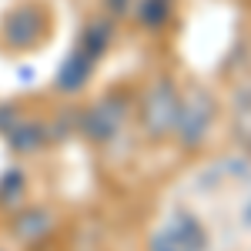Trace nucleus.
I'll return each instance as SVG.
<instances>
[{
    "label": "nucleus",
    "instance_id": "3",
    "mask_svg": "<svg viewBox=\"0 0 251 251\" xmlns=\"http://www.w3.org/2000/svg\"><path fill=\"white\" fill-rule=\"evenodd\" d=\"M0 37L10 50H34L47 37V10L40 3H17L0 20Z\"/></svg>",
    "mask_w": 251,
    "mask_h": 251
},
{
    "label": "nucleus",
    "instance_id": "14",
    "mask_svg": "<svg viewBox=\"0 0 251 251\" xmlns=\"http://www.w3.org/2000/svg\"><path fill=\"white\" fill-rule=\"evenodd\" d=\"M234 107L238 111H251V77L234 87Z\"/></svg>",
    "mask_w": 251,
    "mask_h": 251
},
{
    "label": "nucleus",
    "instance_id": "11",
    "mask_svg": "<svg viewBox=\"0 0 251 251\" xmlns=\"http://www.w3.org/2000/svg\"><path fill=\"white\" fill-rule=\"evenodd\" d=\"M27 194V181H24V171L10 168V171L0 174V208H17Z\"/></svg>",
    "mask_w": 251,
    "mask_h": 251
},
{
    "label": "nucleus",
    "instance_id": "9",
    "mask_svg": "<svg viewBox=\"0 0 251 251\" xmlns=\"http://www.w3.org/2000/svg\"><path fill=\"white\" fill-rule=\"evenodd\" d=\"M114 44V20L111 17H97L91 20L87 27H84V34H80V50H87L94 60H100L107 54V47Z\"/></svg>",
    "mask_w": 251,
    "mask_h": 251
},
{
    "label": "nucleus",
    "instance_id": "2",
    "mask_svg": "<svg viewBox=\"0 0 251 251\" xmlns=\"http://www.w3.org/2000/svg\"><path fill=\"white\" fill-rule=\"evenodd\" d=\"M218 117V100H214L204 87H191L181 97V111H177V124H174V137L184 151H194L204 144V137L211 134V124Z\"/></svg>",
    "mask_w": 251,
    "mask_h": 251
},
{
    "label": "nucleus",
    "instance_id": "6",
    "mask_svg": "<svg viewBox=\"0 0 251 251\" xmlns=\"http://www.w3.org/2000/svg\"><path fill=\"white\" fill-rule=\"evenodd\" d=\"M14 238H17L20 245H40V241H47L50 234H54V214L47 211L44 204H30V208H24V211L14 218Z\"/></svg>",
    "mask_w": 251,
    "mask_h": 251
},
{
    "label": "nucleus",
    "instance_id": "8",
    "mask_svg": "<svg viewBox=\"0 0 251 251\" xmlns=\"http://www.w3.org/2000/svg\"><path fill=\"white\" fill-rule=\"evenodd\" d=\"M7 144L17 151V154H34V151H40L44 144H47V124L44 121H30V117H20L17 124L7 131Z\"/></svg>",
    "mask_w": 251,
    "mask_h": 251
},
{
    "label": "nucleus",
    "instance_id": "10",
    "mask_svg": "<svg viewBox=\"0 0 251 251\" xmlns=\"http://www.w3.org/2000/svg\"><path fill=\"white\" fill-rule=\"evenodd\" d=\"M171 10H174V0H137L134 17H137V24H141V27L157 30V27H164V24H168Z\"/></svg>",
    "mask_w": 251,
    "mask_h": 251
},
{
    "label": "nucleus",
    "instance_id": "7",
    "mask_svg": "<svg viewBox=\"0 0 251 251\" xmlns=\"http://www.w3.org/2000/svg\"><path fill=\"white\" fill-rule=\"evenodd\" d=\"M94 64L97 60L91 57L87 50L74 47V50L64 57V64L57 67V77H54L57 91H64V94H77V91H84L87 80H91V74H94Z\"/></svg>",
    "mask_w": 251,
    "mask_h": 251
},
{
    "label": "nucleus",
    "instance_id": "4",
    "mask_svg": "<svg viewBox=\"0 0 251 251\" xmlns=\"http://www.w3.org/2000/svg\"><path fill=\"white\" fill-rule=\"evenodd\" d=\"M151 251H208V231L191 211L177 208L151 234Z\"/></svg>",
    "mask_w": 251,
    "mask_h": 251
},
{
    "label": "nucleus",
    "instance_id": "1",
    "mask_svg": "<svg viewBox=\"0 0 251 251\" xmlns=\"http://www.w3.org/2000/svg\"><path fill=\"white\" fill-rule=\"evenodd\" d=\"M177 111H181V91L171 77H157L141 100V131L151 141H164L174 134L177 124Z\"/></svg>",
    "mask_w": 251,
    "mask_h": 251
},
{
    "label": "nucleus",
    "instance_id": "16",
    "mask_svg": "<svg viewBox=\"0 0 251 251\" xmlns=\"http://www.w3.org/2000/svg\"><path fill=\"white\" fill-rule=\"evenodd\" d=\"M241 221H245V225L251 228V204H245V214H241Z\"/></svg>",
    "mask_w": 251,
    "mask_h": 251
},
{
    "label": "nucleus",
    "instance_id": "13",
    "mask_svg": "<svg viewBox=\"0 0 251 251\" xmlns=\"http://www.w3.org/2000/svg\"><path fill=\"white\" fill-rule=\"evenodd\" d=\"M17 121H20V107L17 104H0V134H7Z\"/></svg>",
    "mask_w": 251,
    "mask_h": 251
},
{
    "label": "nucleus",
    "instance_id": "15",
    "mask_svg": "<svg viewBox=\"0 0 251 251\" xmlns=\"http://www.w3.org/2000/svg\"><path fill=\"white\" fill-rule=\"evenodd\" d=\"M131 3H134V0H104V7H107L111 17H124V14L131 10Z\"/></svg>",
    "mask_w": 251,
    "mask_h": 251
},
{
    "label": "nucleus",
    "instance_id": "5",
    "mask_svg": "<svg viewBox=\"0 0 251 251\" xmlns=\"http://www.w3.org/2000/svg\"><path fill=\"white\" fill-rule=\"evenodd\" d=\"M124 121H127V100L117 97V94H107V97H100L97 104H91V107L77 117V127L87 141L107 144V141H114V137L121 134Z\"/></svg>",
    "mask_w": 251,
    "mask_h": 251
},
{
    "label": "nucleus",
    "instance_id": "12",
    "mask_svg": "<svg viewBox=\"0 0 251 251\" xmlns=\"http://www.w3.org/2000/svg\"><path fill=\"white\" fill-rule=\"evenodd\" d=\"M234 141L251 154V111H238V117H234Z\"/></svg>",
    "mask_w": 251,
    "mask_h": 251
}]
</instances>
